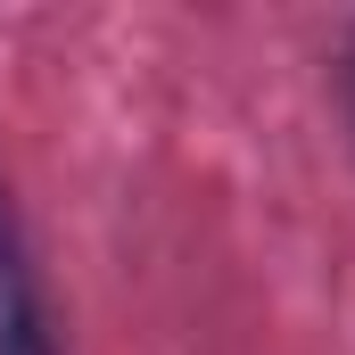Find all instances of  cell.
<instances>
[{
	"label": "cell",
	"mask_w": 355,
	"mask_h": 355,
	"mask_svg": "<svg viewBox=\"0 0 355 355\" xmlns=\"http://www.w3.org/2000/svg\"><path fill=\"white\" fill-rule=\"evenodd\" d=\"M0 355H58L50 306H42V281H33V257H25L8 190H0Z\"/></svg>",
	"instance_id": "cell-1"
},
{
	"label": "cell",
	"mask_w": 355,
	"mask_h": 355,
	"mask_svg": "<svg viewBox=\"0 0 355 355\" xmlns=\"http://www.w3.org/2000/svg\"><path fill=\"white\" fill-rule=\"evenodd\" d=\"M347 107H355V42H347Z\"/></svg>",
	"instance_id": "cell-2"
}]
</instances>
